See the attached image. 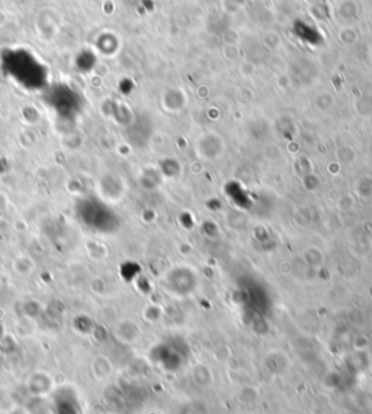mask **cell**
<instances>
[{
  "mask_svg": "<svg viewBox=\"0 0 372 414\" xmlns=\"http://www.w3.org/2000/svg\"><path fill=\"white\" fill-rule=\"evenodd\" d=\"M53 414H83V406L79 394L69 385L58 387L51 394Z\"/></svg>",
  "mask_w": 372,
  "mask_h": 414,
  "instance_id": "cell-1",
  "label": "cell"
},
{
  "mask_svg": "<svg viewBox=\"0 0 372 414\" xmlns=\"http://www.w3.org/2000/svg\"><path fill=\"white\" fill-rule=\"evenodd\" d=\"M28 391L34 397H46L53 392V380L46 372H35L28 380Z\"/></svg>",
  "mask_w": 372,
  "mask_h": 414,
  "instance_id": "cell-2",
  "label": "cell"
},
{
  "mask_svg": "<svg viewBox=\"0 0 372 414\" xmlns=\"http://www.w3.org/2000/svg\"><path fill=\"white\" fill-rule=\"evenodd\" d=\"M27 414H53L51 403L46 400V397H34L31 396V400L25 410Z\"/></svg>",
  "mask_w": 372,
  "mask_h": 414,
  "instance_id": "cell-3",
  "label": "cell"
},
{
  "mask_svg": "<svg viewBox=\"0 0 372 414\" xmlns=\"http://www.w3.org/2000/svg\"><path fill=\"white\" fill-rule=\"evenodd\" d=\"M12 414H27L25 411H21V410H15Z\"/></svg>",
  "mask_w": 372,
  "mask_h": 414,
  "instance_id": "cell-4",
  "label": "cell"
}]
</instances>
